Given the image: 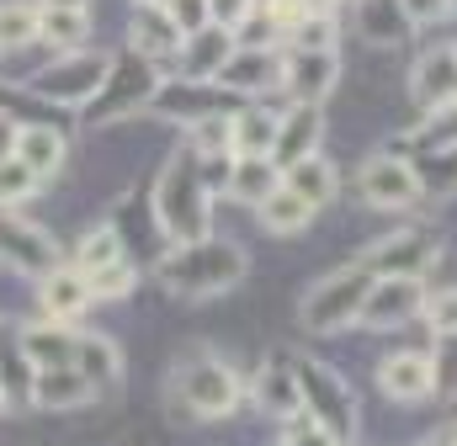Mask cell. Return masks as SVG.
<instances>
[{
    "label": "cell",
    "instance_id": "1",
    "mask_svg": "<svg viewBox=\"0 0 457 446\" xmlns=\"http://www.w3.org/2000/svg\"><path fill=\"white\" fill-rule=\"evenodd\" d=\"M154 219H160V234L170 244L213 234V186H208V170H203L197 149H176L165 160V170L154 181Z\"/></svg>",
    "mask_w": 457,
    "mask_h": 446
},
{
    "label": "cell",
    "instance_id": "2",
    "mask_svg": "<svg viewBox=\"0 0 457 446\" xmlns=\"http://www.w3.org/2000/svg\"><path fill=\"white\" fill-rule=\"evenodd\" d=\"M154 271H160V282H165L170 293H181V298H219V293H228V287L245 282L250 260H245L239 244L208 234V239L170 244V255H165Z\"/></svg>",
    "mask_w": 457,
    "mask_h": 446
},
{
    "label": "cell",
    "instance_id": "3",
    "mask_svg": "<svg viewBox=\"0 0 457 446\" xmlns=\"http://www.w3.org/2000/svg\"><path fill=\"white\" fill-rule=\"evenodd\" d=\"M107 70H112V54L70 48V54H54L37 75H27V91L37 102H59V107H91V96L102 91Z\"/></svg>",
    "mask_w": 457,
    "mask_h": 446
},
{
    "label": "cell",
    "instance_id": "4",
    "mask_svg": "<svg viewBox=\"0 0 457 446\" xmlns=\"http://www.w3.org/2000/svg\"><path fill=\"white\" fill-rule=\"evenodd\" d=\"M372 287V271L356 260V266H341L330 271L325 282H314L298 303V325L309 334H336V330H351L356 314H361V298Z\"/></svg>",
    "mask_w": 457,
    "mask_h": 446
},
{
    "label": "cell",
    "instance_id": "5",
    "mask_svg": "<svg viewBox=\"0 0 457 446\" xmlns=\"http://www.w3.org/2000/svg\"><path fill=\"white\" fill-rule=\"evenodd\" d=\"M356 197L367 202V208H383V213H404V208H415L420 197H426V186H420V170L404 160V154H372L361 170H356Z\"/></svg>",
    "mask_w": 457,
    "mask_h": 446
},
{
    "label": "cell",
    "instance_id": "6",
    "mask_svg": "<svg viewBox=\"0 0 457 446\" xmlns=\"http://www.w3.org/2000/svg\"><path fill=\"white\" fill-rule=\"evenodd\" d=\"M176 399L197 415V420H219L239 404V377L234 367L219 361V356H197L176 372Z\"/></svg>",
    "mask_w": 457,
    "mask_h": 446
},
{
    "label": "cell",
    "instance_id": "7",
    "mask_svg": "<svg viewBox=\"0 0 457 446\" xmlns=\"http://www.w3.org/2000/svg\"><path fill=\"white\" fill-rule=\"evenodd\" d=\"M426 309V277H372L356 325L361 330H404Z\"/></svg>",
    "mask_w": 457,
    "mask_h": 446
},
{
    "label": "cell",
    "instance_id": "8",
    "mask_svg": "<svg viewBox=\"0 0 457 446\" xmlns=\"http://www.w3.org/2000/svg\"><path fill=\"white\" fill-rule=\"evenodd\" d=\"M293 377H298L303 409H309L336 442H345L351 425H356V404H351V393L341 388V377H336L330 367H320V361H293Z\"/></svg>",
    "mask_w": 457,
    "mask_h": 446
},
{
    "label": "cell",
    "instance_id": "9",
    "mask_svg": "<svg viewBox=\"0 0 457 446\" xmlns=\"http://www.w3.org/2000/svg\"><path fill=\"white\" fill-rule=\"evenodd\" d=\"M0 260L11 271H21V277L37 282V277H48L59 266V250H54V234L48 228L27 223L11 202H0Z\"/></svg>",
    "mask_w": 457,
    "mask_h": 446
},
{
    "label": "cell",
    "instance_id": "10",
    "mask_svg": "<svg viewBox=\"0 0 457 446\" xmlns=\"http://www.w3.org/2000/svg\"><path fill=\"white\" fill-rule=\"evenodd\" d=\"M213 86H224L228 96H266L282 86V54L271 43H234V54L219 64Z\"/></svg>",
    "mask_w": 457,
    "mask_h": 446
},
{
    "label": "cell",
    "instance_id": "11",
    "mask_svg": "<svg viewBox=\"0 0 457 446\" xmlns=\"http://www.w3.org/2000/svg\"><path fill=\"white\" fill-rule=\"evenodd\" d=\"M154 86H160V75H154L149 59H138V54H133L128 64H117L112 59L102 91L91 96V122H112V117H122V112H133V107H149Z\"/></svg>",
    "mask_w": 457,
    "mask_h": 446
},
{
    "label": "cell",
    "instance_id": "12",
    "mask_svg": "<svg viewBox=\"0 0 457 446\" xmlns=\"http://www.w3.org/2000/svg\"><path fill=\"white\" fill-rule=\"evenodd\" d=\"M336 80H341V54L336 48H293L282 59V91L293 102H314L320 107L336 91Z\"/></svg>",
    "mask_w": 457,
    "mask_h": 446
},
{
    "label": "cell",
    "instance_id": "13",
    "mask_svg": "<svg viewBox=\"0 0 457 446\" xmlns=\"http://www.w3.org/2000/svg\"><path fill=\"white\" fill-rule=\"evenodd\" d=\"M361 266H367L372 277H426V271L436 266V244H431L426 234H415V228L383 234V239L367 244Z\"/></svg>",
    "mask_w": 457,
    "mask_h": 446
},
{
    "label": "cell",
    "instance_id": "14",
    "mask_svg": "<svg viewBox=\"0 0 457 446\" xmlns=\"http://www.w3.org/2000/svg\"><path fill=\"white\" fill-rule=\"evenodd\" d=\"M91 399H96V383L80 367H37L32 372V404L43 415H70V409H86Z\"/></svg>",
    "mask_w": 457,
    "mask_h": 446
},
{
    "label": "cell",
    "instance_id": "15",
    "mask_svg": "<svg viewBox=\"0 0 457 446\" xmlns=\"http://www.w3.org/2000/svg\"><path fill=\"white\" fill-rule=\"evenodd\" d=\"M320 138H325V117H320V107H314V102H293L287 112H277L271 165H277V170H287L293 160L314 154V149H320Z\"/></svg>",
    "mask_w": 457,
    "mask_h": 446
},
{
    "label": "cell",
    "instance_id": "16",
    "mask_svg": "<svg viewBox=\"0 0 457 446\" xmlns=\"http://www.w3.org/2000/svg\"><path fill=\"white\" fill-rule=\"evenodd\" d=\"M149 112H165V117H181V122H197V117H219L228 112V91L213 80H176V86H154Z\"/></svg>",
    "mask_w": 457,
    "mask_h": 446
},
{
    "label": "cell",
    "instance_id": "17",
    "mask_svg": "<svg viewBox=\"0 0 457 446\" xmlns=\"http://www.w3.org/2000/svg\"><path fill=\"white\" fill-rule=\"evenodd\" d=\"M37 303H43L48 319L70 325V319H80L96 298H91V287H86V277H80L75 266H54L48 277H37Z\"/></svg>",
    "mask_w": 457,
    "mask_h": 446
},
{
    "label": "cell",
    "instance_id": "18",
    "mask_svg": "<svg viewBox=\"0 0 457 446\" xmlns=\"http://www.w3.org/2000/svg\"><path fill=\"white\" fill-rule=\"evenodd\" d=\"M228 54H234V32L219 27V21L187 32V37H181V54H176V59H181V80H213Z\"/></svg>",
    "mask_w": 457,
    "mask_h": 446
},
{
    "label": "cell",
    "instance_id": "19",
    "mask_svg": "<svg viewBox=\"0 0 457 446\" xmlns=\"http://www.w3.org/2000/svg\"><path fill=\"white\" fill-rule=\"evenodd\" d=\"M37 181H54L59 170H64V154H70V144H64V133L59 128H48V122H21V133H16V149H11Z\"/></svg>",
    "mask_w": 457,
    "mask_h": 446
},
{
    "label": "cell",
    "instance_id": "20",
    "mask_svg": "<svg viewBox=\"0 0 457 446\" xmlns=\"http://www.w3.org/2000/svg\"><path fill=\"white\" fill-rule=\"evenodd\" d=\"M410 91H415V102L426 112L442 107V102H453L457 96V48H431V54H420V59H415V75H410Z\"/></svg>",
    "mask_w": 457,
    "mask_h": 446
},
{
    "label": "cell",
    "instance_id": "21",
    "mask_svg": "<svg viewBox=\"0 0 457 446\" xmlns=\"http://www.w3.org/2000/svg\"><path fill=\"white\" fill-rule=\"evenodd\" d=\"M128 43H133V54L149 59V64H165V59L181 54V32H176V21H170L160 5H138V11H133V32H128Z\"/></svg>",
    "mask_w": 457,
    "mask_h": 446
},
{
    "label": "cell",
    "instance_id": "22",
    "mask_svg": "<svg viewBox=\"0 0 457 446\" xmlns=\"http://www.w3.org/2000/svg\"><path fill=\"white\" fill-rule=\"evenodd\" d=\"M282 181V170L266 160V154H228V170H224V192L228 202H245V208H255L271 186Z\"/></svg>",
    "mask_w": 457,
    "mask_h": 446
},
{
    "label": "cell",
    "instance_id": "23",
    "mask_svg": "<svg viewBox=\"0 0 457 446\" xmlns=\"http://www.w3.org/2000/svg\"><path fill=\"white\" fill-rule=\"evenodd\" d=\"M75 334L80 330L48 319V325H27L16 345H21V356L32 361V372H37V367H75Z\"/></svg>",
    "mask_w": 457,
    "mask_h": 446
},
{
    "label": "cell",
    "instance_id": "24",
    "mask_svg": "<svg viewBox=\"0 0 457 446\" xmlns=\"http://www.w3.org/2000/svg\"><path fill=\"white\" fill-rule=\"evenodd\" d=\"M378 383H383V393L399 399V404H420V399H431V367H426V356H415V351L388 356V361L378 367Z\"/></svg>",
    "mask_w": 457,
    "mask_h": 446
},
{
    "label": "cell",
    "instance_id": "25",
    "mask_svg": "<svg viewBox=\"0 0 457 446\" xmlns=\"http://www.w3.org/2000/svg\"><path fill=\"white\" fill-rule=\"evenodd\" d=\"M282 186H293L309 208H325L330 197H336V186H341V176H336V165L314 149V154H303V160H293L287 170H282Z\"/></svg>",
    "mask_w": 457,
    "mask_h": 446
},
{
    "label": "cell",
    "instance_id": "26",
    "mask_svg": "<svg viewBox=\"0 0 457 446\" xmlns=\"http://www.w3.org/2000/svg\"><path fill=\"white\" fill-rule=\"evenodd\" d=\"M277 144V112L266 107H234L228 112V154H266Z\"/></svg>",
    "mask_w": 457,
    "mask_h": 446
},
{
    "label": "cell",
    "instance_id": "27",
    "mask_svg": "<svg viewBox=\"0 0 457 446\" xmlns=\"http://www.w3.org/2000/svg\"><path fill=\"white\" fill-rule=\"evenodd\" d=\"M314 213H320V208H309V202H303L293 186H282V181L255 202V219L266 223L271 234H298V228H309V223H314Z\"/></svg>",
    "mask_w": 457,
    "mask_h": 446
},
{
    "label": "cell",
    "instance_id": "28",
    "mask_svg": "<svg viewBox=\"0 0 457 446\" xmlns=\"http://www.w3.org/2000/svg\"><path fill=\"white\" fill-rule=\"evenodd\" d=\"M255 399L271 420H293L303 409V393H298V377H293V361H271L255 383Z\"/></svg>",
    "mask_w": 457,
    "mask_h": 446
},
{
    "label": "cell",
    "instance_id": "29",
    "mask_svg": "<svg viewBox=\"0 0 457 446\" xmlns=\"http://www.w3.org/2000/svg\"><path fill=\"white\" fill-rule=\"evenodd\" d=\"M91 32V16L86 11H59V5H37V43H48L54 54H70L80 48Z\"/></svg>",
    "mask_w": 457,
    "mask_h": 446
},
{
    "label": "cell",
    "instance_id": "30",
    "mask_svg": "<svg viewBox=\"0 0 457 446\" xmlns=\"http://www.w3.org/2000/svg\"><path fill=\"white\" fill-rule=\"evenodd\" d=\"M128 250H122V239H117L112 223H96V228H86L80 234V244H75V271L80 277H91V271H102V266H112L122 260Z\"/></svg>",
    "mask_w": 457,
    "mask_h": 446
},
{
    "label": "cell",
    "instance_id": "31",
    "mask_svg": "<svg viewBox=\"0 0 457 446\" xmlns=\"http://www.w3.org/2000/svg\"><path fill=\"white\" fill-rule=\"evenodd\" d=\"M75 367L91 377V383H112L122 372V356L107 334H75Z\"/></svg>",
    "mask_w": 457,
    "mask_h": 446
},
{
    "label": "cell",
    "instance_id": "32",
    "mask_svg": "<svg viewBox=\"0 0 457 446\" xmlns=\"http://www.w3.org/2000/svg\"><path fill=\"white\" fill-rule=\"evenodd\" d=\"M37 43V0H5L0 5V54Z\"/></svg>",
    "mask_w": 457,
    "mask_h": 446
},
{
    "label": "cell",
    "instance_id": "33",
    "mask_svg": "<svg viewBox=\"0 0 457 446\" xmlns=\"http://www.w3.org/2000/svg\"><path fill=\"white\" fill-rule=\"evenodd\" d=\"M356 21H361V32L372 37V43H394V37H404V11H399V0H356Z\"/></svg>",
    "mask_w": 457,
    "mask_h": 446
},
{
    "label": "cell",
    "instance_id": "34",
    "mask_svg": "<svg viewBox=\"0 0 457 446\" xmlns=\"http://www.w3.org/2000/svg\"><path fill=\"white\" fill-rule=\"evenodd\" d=\"M426 367H431V393H436V399H457V330L436 334Z\"/></svg>",
    "mask_w": 457,
    "mask_h": 446
},
{
    "label": "cell",
    "instance_id": "35",
    "mask_svg": "<svg viewBox=\"0 0 457 446\" xmlns=\"http://www.w3.org/2000/svg\"><path fill=\"white\" fill-rule=\"evenodd\" d=\"M415 138H420L431 154H442V149H457V96L426 112V122H420V133H415Z\"/></svg>",
    "mask_w": 457,
    "mask_h": 446
},
{
    "label": "cell",
    "instance_id": "36",
    "mask_svg": "<svg viewBox=\"0 0 457 446\" xmlns=\"http://www.w3.org/2000/svg\"><path fill=\"white\" fill-rule=\"evenodd\" d=\"M133 282H138V271H133V260L122 255L112 266H102V271H91L86 277V287H91V298H128L133 293Z\"/></svg>",
    "mask_w": 457,
    "mask_h": 446
},
{
    "label": "cell",
    "instance_id": "37",
    "mask_svg": "<svg viewBox=\"0 0 457 446\" xmlns=\"http://www.w3.org/2000/svg\"><path fill=\"white\" fill-rule=\"evenodd\" d=\"M37 186H43V181H37V176H32V170H27L16 154H5V160H0V202L21 208V202L37 192Z\"/></svg>",
    "mask_w": 457,
    "mask_h": 446
},
{
    "label": "cell",
    "instance_id": "38",
    "mask_svg": "<svg viewBox=\"0 0 457 446\" xmlns=\"http://www.w3.org/2000/svg\"><path fill=\"white\" fill-rule=\"evenodd\" d=\"M426 325H431V334L442 330H457V287H436V293H426Z\"/></svg>",
    "mask_w": 457,
    "mask_h": 446
},
{
    "label": "cell",
    "instance_id": "39",
    "mask_svg": "<svg viewBox=\"0 0 457 446\" xmlns=\"http://www.w3.org/2000/svg\"><path fill=\"white\" fill-rule=\"evenodd\" d=\"M282 446H341V442H336V436H330V431L309 415V409H298V415L287 420V436H282Z\"/></svg>",
    "mask_w": 457,
    "mask_h": 446
},
{
    "label": "cell",
    "instance_id": "40",
    "mask_svg": "<svg viewBox=\"0 0 457 446\" xmlns=\"http://www.w3.org/2000/svg\"><path fill=\"white\" fill-rule=\"evenodd\" d=\"M160 11H165V16H170V21H176V32H181V37H187V32H197V27H208V21H213V16H208V0H165V5H160Z\"/></svg>",
    "mask_w": 457,
    "mask_h": 446
},
{
    "label": "cell",
    "instance_id": "41",
    "mask_svg": "<svg viewBox=\"0 0 457 446\" xmlns=\"http://www.w3.org/2000/svg\"><path fill=\"white\" fill-rule=\"evenodd\" d=\"M255 5H261V0H208V16H213L219 27H228V32H239Z\"/></svg>",
    "mask_w": 457,
    "mask_h": 446
},
{
    "label": "cell",
    "instance_id": "42",
    "mask_svg": "<svg viewBox=\"0 0 457 446\" xmlns=\"http://www.w3.org/2000/svg\"><path fill=\"white\" fill-rule=\"evenodd\" d=\"M447 5H453V0H399V11H404V21H410V27H420V21H436Z\"/></svg>",
    "mask_w": 457,
    "mask_h": 446
},
{
    "label": "cell",
    "instance_id": "43",
    "mask_svg": "<svg viewBox=\"0 0 457 446\" xmlns=\"http://www.w3.org/2000/svg\"><path fill=\"white\" fill-rule=\"evenodd\" d=\"M16 133H21V122H16L11 112H0V160H5L11 149H16Z\"/></svg>",
    "mask_w": 457,
    "mask_h": 446
},
{
    "label": "cell",
    "instance_id": "44",
    "mask_svg": "<svg viewBox=\"0 0 457 446\" xmlns=\"http://www.w3.org/2000/svg\"><path fill=\"white\" fill-rule=\"evenodd\" d=\"M37 5H59V11H91V0H37Z\"/></svg>",
    "mask_w": 457,
    "mask_h": 446
},
{
    "label": "cell",
    "instance_id": "45",
    "mask_svg": "<svg viewBox=\"0 0 457 446\" xmlns=\"http://www.w3.org/2000/svg\"><path fill=\"white\" fill-rule=\"evenodd\" d=\"M426 446H457L453 436H436V442H426Z\"/></svg>",
    "mask_w": 457,
    "mask_h": 446
},
{
    "label": "cell",
    "instance_id": "46",
    "mask_svg": "<svg viewBox=\"0 0 457 446\" xmlns=\"http://www.w3.org/2000/svg\"><path fill=\"white\" fill-rule=\"evenodd\" d=\"M133 5H165V0H133Z\"/></svg>",
    "mask_w": 457,
    "mask_h": 446
},
{
    "label": "cell",
    "instance_id": "47",
    "mask_svg": "<svg viewBox=\"0 0 457 446\" xmlns=\"http://www.w3.org/2000/svg\"><path fill=\"white\" fill-rule=\"evenodd\" d=\"M0 409H5V383H0Z\"/></svg>",
    "mask_w": 457,
    "mask_h": 446
},
{
    "label": "cell",
    "instance_id": "48",
    "mask_svg": "<svg viewBox=\"0 0 457 446\" xmlns=\"http://www.w3.org/2000/svg\"><path fill=\"white\" fill-rule=\"evenodd\" d=\"M447 436H453V442H457V425H453V431H447Z\"/></svg>",
    "mask_w": 457,
    "mask_h": 446
}]
</instances>
